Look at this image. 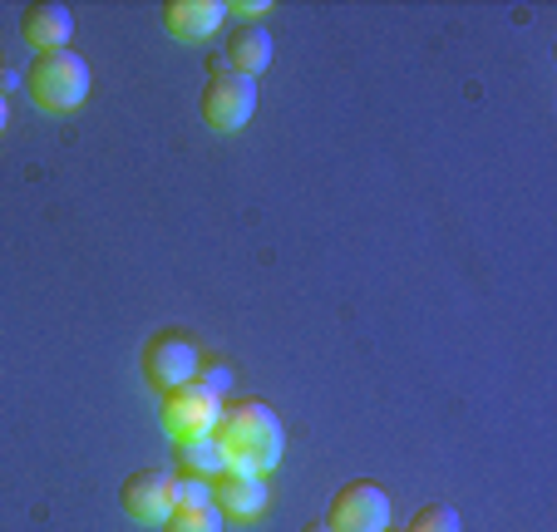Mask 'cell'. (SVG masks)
Returning <instances> with one entry per match:
<instances>
[{
    "label": "cell",
    "mask_w": 557,
    "mask_h": 532,
    "mask_svg": "<svg viewBox=\"0 0 557 532\" xmlns=\"http://www.w3.org/2000/svg\"><path fill=\"white\" fill-rule=\"evenodd\" d=\"M193 380H198L208 395L222 399V395H227V385H232V370L222 366V360H202V355H198V375H193Z\"/></svg>",
    "instance_id": "16"
},
{
    "label": "cell",
    "mask_w": 557,
    "mask_h": 532,
    "mask_svg": "<svg viewBox=\"0 0 557 532\" xmlns=\"http://www.w3.org/2000/svg\"><path fill=\"white\" fill-rule=\"evenodd\" d=\"M385 532H389V528H385Z\"/></svg>",
    "instance_id": "20"
},
{
    "label": "cell",
    "mask_w": 557,
    "mask_h": 532,
    "mask_svg": "<svg viewBox=\"0 0 557 532\" xmlns=\"http://www.w3.org/2000/svg\"><path fill=\"white\" fill-rule=\"evenodd\" d=\"M222 21H227L222 0H169L163 5V30L183 45H202L208 35L222 30Z\"/></svg>",
    "instance_id": "9"
},
{
    "label": "cell",
    "mask_w": 557,
    "mask_h": 532,
    "mask_svg": "<svg viewBox=\"0 0 557 532\" xmlns=\"http://www.w3.org/2000/svg\"><path fill=\"white\" fill-rule=\"evenodd\" d=\"M257 114V79H243V74H212L202 84V119L218 134H237L247 119Z\"/></svg>",
    "instance_id": "6"
},
{
    "label": "cell",
    "mask_w": 557,
    "mask_h": 532,
    "mask_svg": "<svg viewBox=\"0 0 557 532\" xmlns=\"http://www.w3.org/2000/svg\"><path fill=\"white\" fill-rule=\"evenodd\" d=\"M218 415H222V399L208 395L198 380L158 395V419H163V434H169L173 444H188V438L212 434V429H218Z\"/></svg>",
    "instance_id": "3"
},
{
    "label": "cell",
    "mask_w": 557,
    "mask_h": 532,
    "mask_svg": "<svg viewBox=\"0 0 557 532\" xmlns=\"http://www.w3.org/2000/svg\"><path fill=\"white\" fill-rule=\"evenodd\" d=\"M212 438H218L227 469L257 473V479H267V473L282 463V454H286L282 415H276L267 399H237V405H222Z\"/></svg>",
    "instance_id": "1"
},
{
    "label": "cell",
    "mask_w": 557,
    "mask_h": 532,
    "mask_svg": "<svg viewBox=\"0 0 557 532\" xmlns=\"http://www.w3.org/2000/svg\"><path fill=\"white\" fill-rule=\"evenodd\" d=\"M5 119H11V104H5V95H0V128H5Z\"/></svg>",
    "instance_id": "19"
},
{
    "label": "cell",
    "mask_w": 557,
    "mask_h": 532,
    "mask_svg": "<svg viewBox=\"0 0 557 532\" xmlns=\"http://www.w3.org/2000/svg\"><path fill=\"white\" fill-rule=\"evenodd\" d=\"M212 508H218V518H237V522L262 518L267 479H257V473H237V469H222L218 479H212Z\"/></svg>",
    "instance_id": "8"
},
{
    "label": "cell",
    "mask_w": 557,
    "mask_h": 532,
    "mask_svg": "<svg viewBox=\"0 0 557 532\" xmlns=\"http://www.w3.org/2000/svg\"><path fill=\"white\" fill-rule=\"evenodd\" d=\"M21 35H25V45H30L35 54L70 50V35H74L70 5H60V0H35V5H25L21 11Z\"/></svg>",
    "instance_id": "10"
},
{
    "label": "cell",
    "mask_w": 557,
    "mask_h": 532,
    "mask_svg": "<svg viewBox=\"0 0 557 532\" xmlns=\"http://www.w3.org/2000/svg\"><path fill=\"white\" fill-rule=\"evenodd\" d=\"M89 60L74 50H45L25 70V89H30L35 109L45 114H74L89 99Z\"/></svg>",
    "instance_id": "2"
},
{
    "label": "cell",
    "mask_w": 557,
    "mask_h": 532,
    "mask_svg": "<svg viewBox=\"0 0 557 532\" xmlns=\"http://www.w3.org/2000/svg\"><path fill=\"white\" fill-rule=\"evenodd\" d=\"M405 532H459V512H454L449 503H424Z\"/></svg>",
    "instance_id": "14"
},
{
    "label": "cell",
    "mask_w": 557,
    "mask_h": 532,
    "mask_svg": "<svg viewBox=\"0 0 557 532\" xmlns=\"http://www.w3.org/2000/svg\"><path fill=\"white\" fill-rule=\"evenodd\" d=\"M301 532H331V528H326V518H311V522H306Z\"/></svg>",
    "instance_id": "18"
},
{
    "label": "cell",
    "mask_w": 557,
    "mask_h": 532,
    "mask_svg": "<svg viewBox=\"0 0 557 532\" xmlns=\"http://www.w3.org/2000/svg\"><path fill=\"white\" fill-rule=\"evenodd\" d=\"M138 366H144V380L163 395V389H178L198 375V345L178 331H158L148 335L144 355H138Z\"/></svg>",
    "instance_id": "5"
},
{
    "label": "cell",
    "mask_w": 557,
    "mask_h": 532,
    "mask_svg": "<svg viewBox=\"0 0 557 532\" xmlns=\"http://www.w3.org/2000/svg\"><path fill=\"white\" fill-rule=\"evenodd\" d=\"M163 532H222L218 508H173Z\"/></svg>",
    "instance_id": "13"
},
{
    "label": "cell",
    "mask_w": 557,
    "mask_h": 532,
    "mask_svg": "<svg viewBox=\"0 0 557 532\" xmlns=\"http://www.w3.org/2000/svg\"><path fill=\"white\" fill-rule=\"evenodd\" d=\"M173 479H178V473H169V469H134L124 479V488H119L124 512L134 522L163 528V522H169V512H173Z\"/></svg>",
    "instance_id": "7"
},
{
    "label": "cell",
    "mask_w": 557,
    "mask_h": 532,
    "mask_svg": "<svg viewBox=\"0 0 557 532\" xmlns=\"http://www.w3.org/2000/svg\"><path fill=\"white\" fill-rule=\"evenodd\" d=\"M222 64L243 79H257V74L272 64V35L267 25H232L227 45H222Z\"/></svg>",
    "instance_id": "11"
},
{
    "label": "cell",
    "mask_w": 557,
    "mask_h": 532,
    "mask_svg": "<svg viewBox=\"0 0 557 532\" xmlns=\"http://www.w3.org/2000/svg\"><path fill=\"white\" fill-rule=\"evenodd\" d=\"M178 463H183V473H193V479H218V473L227 469V459H222V449H218V438L212 434L178 444Z\"/></svg>",
    "instance_id": "12"
},
{
    "label": "cell",
    "mask_w": 557,
    "mask_h": 532,
    "mask_svg": "<svg viewBox=\"0 0 557 532\" xmlns=\"http://www.w3.org/2000/svg\"><path fill=\"white\" fill-rule=\"evenodd\" d=\"M272 11V0H227V15H237L243 25H257V15Z\"/></svg>",
    "instance_id": "17"
},
{
    "label": "cell",
    "mask_w": 557,
    "mask_h": 532,
    "mask_svg": "<svg viewBox=\"0 0 557 532\" xmlns=\"http://www.w3.org/2000/svg\"><path fill=\"white\" fill-rule=\"evenodd\" d=\"M173 508H212V479H173Z\"/></svg>",
    "instance_id": "15"
},
{
    "label": "cell",
    "mask_w": 557,
    "mask_h": 532,
    "mask_svg": "<svg viewBox=\"0 0 557 532\" xmlns=\"http://www.w3.org/2000/svg\"><path fill=\"white\" fill-rule=\"evenodd\" d=\"M326 528L331 532H385L389 528V498L380 483L370 479H350L346 488H336L326 508Z\"/></svg>",
    "instance_id": "4"
}]
</instances>
